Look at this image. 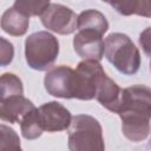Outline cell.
I'll use <instances>...</instances> for the list:
<instances>
[{
  "label": "cell",
  "mask_w": 151,
  "mask_h": 151,
  "mask_svg": "<svg viewBox=\"0 0 151 151\" xmlns=\"http://www.w3.org/2000/svg\"><path fill=\"white\" fill-rule=\"evenodd\" d=\"M105 74L99 61L84 60L73 70V98L91 100L96 96L100 78Z\"/></svg>",
  "instance_id": "cell-5"
},
{
  "label": "cell",
  "mask_w": 151,
  "mask_h": 151,
  "mask_svg": "<svg viewBox=\"0 0 151 151\" xmlns=\"http://www.w3.org/2000/svg\"><path fill=\"white\" fill-rule=\"evenodd\" d=\"M20 149L21 144L18 133L12 127L0 124V151Z\"/></svg>",
  "instance_id": "cell-18"
},
{
  "label": "cell",
  "mask_w": 151,
  "mask_h": 151,
  "mask_svg": "<svg viewBox=\"0 0 151 151\" xmlns=\"http://www.w3.org/2000/svg\"><path fill=\"white\" fill-rule=\"evenodd\" d=\"M39 118L44 131L58 132L68 129L72 116L70 111L58 101H48L38 109Z\"/></svg>",
  "instance_id": "cell-8"
},
{
  "label": "cell",
  "mask_w": 151,
  "mask_h": 151,
  "mask_svg": "<svg viewBox=\"0 0 151 151\" xmlns=\"http://www.w3.org/2000/svg\"><path fill=\"white\" fill-rule=\"evenodd\" d=\"M32 109H34V105L31 100L22 94L14 96L0 101V119L11 124L20 123L22 117Z\"/></svg>",
  "instance_id": "cell-10"
},
{
  "label": "cell",
  "mask_w": 151,
  "mask_h": 151,
  "mask_svg": "<svg viewBox=\"0 0 151 151\" xmlns=\"http://www.w3.org/2000/svg\"><path fill=\"white\" fill-rule=\"evenodd\" d=\"M28 25H29V17L17 11L14 7L7 8L0 19L1 28L7 34L13 37L24 35L28 29Z\"/></svg>",
  "instance_id": "cell-12"
},
{
  "label": "cell",
  "mask_w": 151,
  "mask_h": 151,
  "mask_svg": "<svg viewBox=\"0 0 151 151\" xmlns=\"http://www.w3.org/2000/svg\"><path fill=\"white\" fill-rule=\"evenodd\" d=\"M68 149L71 151H103L105 145L99 122L87 114L74 116L68 126Z\"/></svg>",
  "instance_id": "cell-3"
},
{
  "label": "cell",
  "mask_w": 151,
  "mask_h": 151,
  "mask_svg": "<svg viewBox=\"0 0 151 151\" xmlns=\"http://www.w3.org/2000/svg\"><path fill=\"white\" fill-rule=\"evenodd\" d=\"M24 86L21 79L13 73H4L0 76V101L14 96H21Z\"/></svg>",
  "instance_id": "cell-16"
},
{
  "label": "cell",
  "mask_w": 151,
  "mask_h": 151,
  "mask_svg": "<svg viewBox=\"0 0 151 151\" xmlns=\"http://www.w3.org/2000/svg\"><path fill=\"white\" fill-rule=\"evenodd\" d=\"M122 119L123 134L132 142H142L150 134L151 91L145 85L122 90L117 112Z\"/></svg>",
  "instance_id": "cell-1"
},
{
  "label": "cell",
  "mask_w": 151,
  "mask_h": 151,
  "mask_svg": "<svg viewBox=\"0 0 151 151\" xmlns=\"http://www.w3.org/2000/svg\"><path fill=\"white\" fill-rule=\"evenodd\" d=\"M78 29H90L104 35L109 29V22L103 13L97 9H86L77 18Z\"/></svg>",
  "instance_id": "cell-13"
},
{
  "label": "cell",
  "mask_w": 151,
  "mask_h": 151,
  "mask_svg": "<svg viewBox=\"0 0 151 151\" xmlns=\"http://www.w3.org/2000/svg\"><path fill=\"white\" fill-rule=\"evenodd\" d=\"M120 93H122V88L105 73L99 80L94 98L99 101L101 106H104L109 111L117 112Z\"/></svg>",
  "instance_id": "cell-11"
},
{
  "label": "cell",
  "mask_w": 151,
  "mask_h": 151,
  "mask_svg": "<svg viewBox=\"0 0 151 151\" xmlns=\"http://www.w3.org/2000/svg\"><path fill=\"white\" fill-rule=\"evenodd\" d=\"M101 1H104V2H109L110 0H101Z\"/></svg>",
  "instance_id": "cell-20"
},
{
  "label": "cell",
  "mask_w": 151,
  "mask_h": 151,
  "mask_svg": "<svg viewBox=\"0 0 151 151\" xmlns=\"http://www.w3.org/2000/svg\"><path fill=\"white\" fill-rule=\"evenodd\" d=\"M50 5V0H15L13 7L27 17L40 15Z\"/></svg>",
  "instance_id": "cell-17"
},
{
  "label": "cell",
  "mask_w": 151,
  "mask_h": 151,
  "mask_svg": "<svg viewBox=\"0 0 151 151\" xmlns=\"http://www.w3.org/2000/svg\"><path fill=\"white\" fill-rule=\"evenodd\" d=\"M40 17L42 25L58 34H71L77 28L78 15L71 8L60 4H50Z\"/></svg>",
  "instance_id": "cell-6"
},
{
  "label": "cell",
  "mask_w": 151,
  "mask_h": 151,
  "mask_svg": "<svg viewBox=\"0 0 151 151\" xmlns=\"http://www.w3.org/2000/svg\"><path fill=\"white\" fill-rule=\"evenodd\" d=\"M105 58L123 74L132 76L140 66V54L124 33H111L104 41Z\"/></svg>",
  "instance_id": "cell-2"
},
{
  "label": "cell",
  "mask_w": 151,
  "mask_h": 151,
  "mask_svg": "<svg viewBox=\"0 0 151 151\" xmlns=\"http://www.w3.org/2000/svg\"><path fill=\"white\" fill-rule=\"evenodd\" d=\"M109 4L123 15H142L150 18V0H110Z\"/></svg>",
  "instance_id": "cell-14"
},
{
  "label": "cell",
  "mask_w": 151,
  "mask_h": 151,
  "mask_svg": "<svg viewBox=\"0 0 151 151\" xmlns=\"http://www.w3.org/2000/svg\"><path fill=\"white\" fill-rule=\"evenodd\" d=\"M20 129H21L22 136L26 139L32 140L41 136V133L44 132V129L40 123L38 109L35 107L32 109L22 117V119L20 120Z\"/></svg>",
  "instance_id": "cell-15"
},
{
  "label": "cell",
  "mask_w": 151,
  "mask_h": 151,
  "mask_svg": "<svg viewBox=\"0 0 151 151\" xmlns=\"http://www.w3.org/2000/svg\"><path fill=\"white\" fill-rule=\"evenodd\" d=\"M59 54L58 39L46 32L32 33L25 40V57L28 66L37 71L48 70Z\"/></svg>",
  "instance_id": "cell-4"
},
{
  "label": "cell",
  "mask_w": 151,
  "mask_h": 151,
  "mask_svg": "<svg viewBox=\"0 0 151 151\" xmlns=\"http://www.w3.org/2000/svg\"><path fill=\"white\" fill-rule=\"evenodd\" d=\"M14 58V47L9 40L0 37V66H7Z\"/></svg>",
  "instance_id": "cell-19"
},
{
  "label": "cell",
  "mask_w": 151,
  "mask_h": 151,
  "mask_svg": "<svg viewBox=\"0 0 151 151\" xmlns=\"http://www.w3.org/2000/svg\"><path fill=\"white\" fill-rule=\"evenodd\" d=\"M103 35L90 29H79L73 38L74 51L84 60L99 61L104 57Z\"/></svg>",
  "instance_id": "cell-9"
},
{
  "label": "cell",
  "mask_w": 151,
  "mask_h": 151,
  "mask_svg": "<svg viewBox=\"0 0 151 151\" xmlns=\"http://www.w3.org/2000/svg\"><path fill=\"white\" fill-rule=\"evenodd\" d=\"M44 85L47 93L53 97L73 98V70L65 65L51 68L44 78Z\"/></svg>",
  "instance_id": "cell-7"
}]
</instances>
